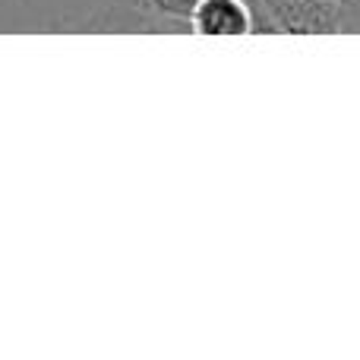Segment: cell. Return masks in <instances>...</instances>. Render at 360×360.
Returning <instances> with one entry per match:
<instances>
[{
  "label": "cell",
  "instance_id": "cell-1",
  "mask_svg": "<svg viewBox=\"0 0 360 360\" xmlns=\"http://www.w3.org/2000/svg\"><path fill=\"white\" fill-rule=\"evenodd\" d=\"M253 35H360V4L345 0H250Z\"/></svg>",
  "mask_w": 360,
  "mask_h": 360
},
{
  "label": "cell",
  "instance_id": "cell-2",
  "mask_svg": "<svg viewBox=\"0 0 360 360\" xmlns=\"http://www.w3.org/2000/svg\"><path fill=\"white\" fill-rule=\"evenodd\" d=\"M108 10H117L130 16L127 29L146 32H190L186 16L199 0H105Z\"/></svg>",
  "mask_w": 360,
  "mask_h": 360
},
{
  "label": "cell",
  "instance_id": "cell-3",
  "mask_svg": "<svg viewBox=\"0 0 360 360\" xmlns=\"http://www.w3.org/2000/svg\"><path fill=\"white\" fill-rule=\"evenodd\" d=\"M193 35H253L250 0H199L186 16Z\"/></svg>",
  "mask_w": 360,
  "mask_h": 360
}]
</instances>
